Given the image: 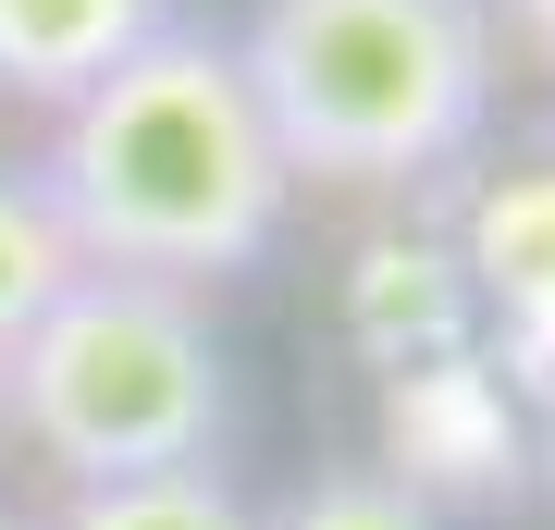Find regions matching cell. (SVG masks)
Segmentation results:
<instances>
[{"label":"cell","instance_id":"cell-5","mask_svg":"<svg viewBox=\"0 0 555 530\" xmlns=\"http://www.w3.org/2000/svg\"><path fill=\"white\" fill-rule=\"evenodd\" d=\"M173 0H0V99L75 112L100 75H124L149 38H173Z\"/></svg>","mask_w":555,"mask_h":530},{"label":"cell","instance_id":"cell-4","mask_svg":"<svg viewBox=\"0 0 555 530\" xmlns=\"http://www.w3.org/2000/svg\"><path fill=\"white\" fill-rule=\"evenodd\" d=\"M469 284L494 296L518 358L555 383V137H518L469 197Z\"/></svg>","mask_w":555,"mask_h":530},{"label":"cell","instance_id":"cell-8","mask_svg":"<svg viewBox=\"0 0 555 530\" xmlns=\"http://www.w3.org/2000/svg\"><path fill=\"white\" fill-rule=\"evenodd\" d=\"M259 530H444V506L420 481H396V469H321L284 518H259Z\"/></svg>","mask_w":555,"mask_h":530},{"label":"cell","instance_id":"cell-2","mask_svg":"<svg viewBox=\"0 0 555 530\" xmlns=\"http://www.w3.org/2000/svg\"><path fill=\"white\" fill-rule=\"evenodd\" d=\"M235 62L297 185H433L494 124V0H259Z\"/></svg>","mask_w":555,"mask_h":530},{"label":"cell","instance_id":"cell-11","mask_svg":"<svg viewBox=\"0 0 555 530\" xmlns=\"http://www.w3.org/2000/svg\"><path fill=\"white\" fill-rule=\"evenodd\" d=\"M0 530H13V518H0Z\"/></svg>","mask_w":555,"mask_h":530},{"label":"cell","instance_id":"cell-6","mask_svg":"<svg viewBox=\"0 0 555 530\" xmlns=\"http://www.w3.org/2000/svg\"><path fill=\"white\" fill-rule=\"evenodd\" d=\"M75 284H87V259H75V235L50 222L38 173H13V160H0V358L38 334V321H50Z\"/></svg>","mask_w":555,"mask_h":530},{"label":"cell","instance_id":"cell-10","mask_svg":"<svg viewBox=\"0 0 555 530\" xmlns=\"http://www.w3.org/2000/svg\"><path fill=\"white\" fill-rule=\"evenodd\" d=\"M543 493H555V383H543Z\"/></svg>","mask_w":555,"mask_h":530},{"label":"cell","instance_id":"cell-9","mask_svg":"<svg viewBox=\"0 0 555 530\" xmlns=\"http://www.w3.org/2000/svg\"><path fill=\"white\" fill-rule=\"evenodd\" d=\"M506 38H518V50H531L543 75H555V0H506Z\"/></svg>","mask_w":555,"mask_h":530},{"label":"cell","instance_id":"cell-3","mask_svg":"<svg viewBox=\"0 0 555 530\" xmlns=\"http://www.w3.org/2000/svg\"><path fill=\"white\" fill-rule=\"evenodd\" d=\"M0 432L62 493L87 481H160V469H210L235 432V371L198 296L173 284H124L87 272L62 309L0 358Z\"/></svg>","mask_w":555,"mask_h":530},{"label":"cell","instance_id":"cell-7","mask_svg":"<svg viewBox=\"0 0 555 530\" xmlns=\"http://www.w3.org/2000/svg\"><path fill=\"white\" fill-rule=\"evenodd\" d=\"M50 530H259V518H247V493L222 469H160V481H87V493H62Z\"/></svg>","mask_w":555,"mask_h":530},{"label":"cell","instance_id":"cell-1","mask_svg":"<svg viewBox=\"0 0 555 530\" xmlns=\"http://www.w3.org/2000/svg\"><path fill=\"white\" fill-rule=\"evenodd\" d=\"M25 173H38L50 222L75 235L87 272L173 284V296L259 272L284 210H297V173L259 124V87H247L235 38H210V25L149 38L75 112H50V148Z\"/></svg>","mask_w":555,"mask_h":530}]
</instances>
